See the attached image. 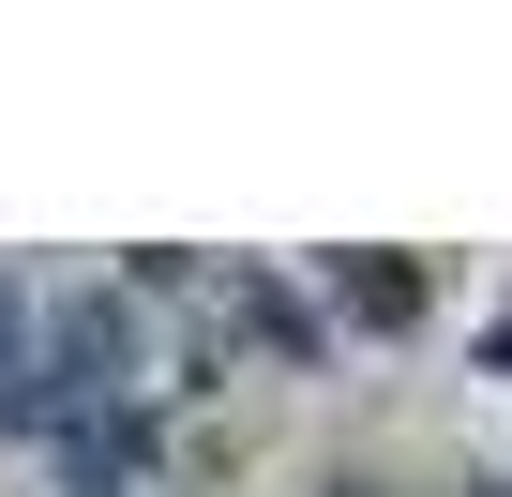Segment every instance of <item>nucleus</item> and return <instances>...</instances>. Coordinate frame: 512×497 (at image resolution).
<instances>
[{
  "label": "nucleus",
  "mask_w": 512,
  "mask_h": 497,
  "mask_svg": "<svg viewBox=\"0 0 512 497\" xmlns=\"http://www.w3.org/2000/svg\"><path fill=\"white\" fill-rule=\"evenodd\" d=\"M106 377H121V317H106V302H76V317H61V347H46V377H31L16 407H31V422H61V407H91Z\"/></svg>",
  "instance_id": "1"
}]
</instances>
